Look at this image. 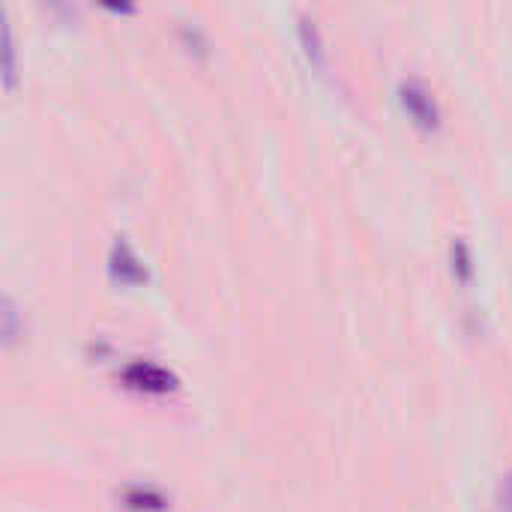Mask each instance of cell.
<instances>
[{"label": "cell", "mask_w": 512, "mask_h": 512, "mask_svg": "<svg viewBox=\"0 0 512 512\" xmlns=\"http://www.w3.org/2000/svg\"><path fill=\"white\" fill-rule=\"evenodd\" d=\"M300 39H303V45H306V57H309L318 69H324V48H321V33H318L315 21L300 18Z\"/></svg>", "instance_id": "5"}, {"label": "cell", "mask_w": 512, "mask_h": 512, "mask_svg": "<svg viewBox=\"0 0 512 512\" xmlns=\"http://www.w3.org/2000/svg\"><path fill=\"white\" fill-rule=\"evenodd\" d=\"M450 252H453V273H456V279L468 282V279H471V273H474V264H471L474 258H471L468 243H465V240H453Z\"/></svg>", "instance_id": "6"}, {"label": "cell", "mask_w": 512, "mask_h": 512, "mask_svg": "<svg viewBox=\"0 0 512 512\" xmlns=\"http://www.w3.org/2000/svg\"><path fill=\"white\" fill-rule=\"evenodd\" d=\"M501 507L512 512V471L501 480Z\"/></svg>", "instance_id": "7"}, {"label": "cell", "mask_w": 512, "mask_h": 512, "mask_svg": "<svg viewBox=\"0 0 512 512\" xmlns=\"http://www.w3.org/2000/svg\"><path fill=\"white\" fill-rule=\"evenodd\" d=\"M111 276L120 279V282H126V285H138V282L147 279L144 264H141L138 255L129 249V243H123V240H117L114 249H111Z\"/></svg>", "instance_id": "3"}, {"label": "cell", "mask_w": 512, "mask_h": 512, "mask_svg": "<svg viewBox=\"0 0 512 512\" xmlns=\"http://www.w3.org/2000/svg\"><path fill=\"white\" fill-rule=\"evenodd\" d=\"M123 507L135 512H165L168 510V501L156 492V489H147V486H129L123 492Z\"/></svg>", "instance_id": "4"}, {"label": "cell", "mask_w": 512, "mask_h": 512, "mask_svg": "<svg viewBox=\"0 0 512 512\" xmlns=\"http://www.w3.org/2000/svg\"><path fill=\"white\" fill-rule=\"evenodd\" d=\"M123 381H126L132 390H144V393H168V390L177 387V381H174L171 372H165L162 366L144 363V360L126 366V369H123Z\"/></svg>", "instance_id": "2"}, {"label": "cell", "mask_w": 512, "mask_h": 512, "mask_svg": "<svg viewBox=\"0 0 512 512\" xmlns=\"http://www.w3.org/2000/svg\"><path fill=\"white\" fill-rule=\"evenodd\" d=\"M399 96H402V105H405V111L414 117L417 126L435 129V126L441 123V108H438V102H435V93H432L423 81H417V78L402 81Z\"/></svg>", "instance_id": "1"}]
</instances>
